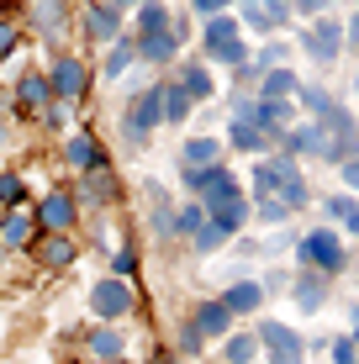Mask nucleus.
<instances>
[{
    "label": "nucleus",
    "instance_id": "nucleus-21",
    "mask_svg": "<svg viewBox=\"0 0 359 364\" xmlns=\"http://www.w3.org/2000/svg\"><path fill=\"white\" fill-rule=\"evenodd\" d=\"M328 217L338 222V228L359 232V200H354V196H333V200H328Z\"/></svg>",
    "mask_w": 359,
    "mask_h": 364
},
{
    "label": "nucleus",
    "instance_id": "nucleus-12",
    "mask_svg": "<svg viewBox=\"0 0 359 364\" xmlns=\"http://www.w3.org/2000/svg\"><path fill=\"white\" fill-rule=\"evenodd\" d=\"M85 27H90L95 43H117V37H122V11H111V6H90V11H85Z\"/></svg>",
    "mask_w": 359,
    "mask_h": 364
},
{
    "label": "nucleus",
    "instance_id": "nucleus-27",
    "mask_svg": "<svg viewBox=\"0 0 359 364\" xmlns=\"http://www.w3.org/2000/svg\"><path fill=\"white\" fill-rule=\"evenodd\" d=\"M259 143H264V132H259V127H254L249 117H238V122H232V148H243V154H254Z\"/></svg>",
    "mask_w": 359,
    "mask_h": 364
},
{
    "label": "nucleus",
    "instance_id": "nucleus-22",
    "mask_svg": "<svg viewBox=\"0 0 359 364\" xmlns=\"http://www.w3.org/2000/svg\"><path fill=\"white\" fill-rule=\"evenodd\" d=\"M180 90L191 95V100H206V95H212V74H206V69H195V64H185V74H180Z\"/></svg>",
    "mask_w": 359,
    "mask_h": 364
},
{
    "label": "nucleus",
    "instance_id": "nucleus-8",
    "mask_svg": "<svg viewBox=\"0 0 359 364\" xmlns=\"http://www.w3.org/2000/svg\"><path fill=\"white\" fill-rule=\"evenodd\" d=\"M191 322H195V333H201V338H227L232 333V311L222 306V296L217 301H201Z\"/></svg>",
    "mask_w": 359,
    "mask_h": 364
},
{
    "label": "nucleus",
    "instance_id": "nucleus-1",
    "mask_svg": "<svg viewBox=\"0 0 359 364\" xmlns=\"http://www.w3.org/2000/svg\"><path fill=\"white\" fill-rule=\"evenodd\" d=\"M296 259H301V264H312L317 274H338V269H343V243H338L328 228H323V232H306L301 248H296Z\"/></svg>",
    "mask_w": 359,
    "mask_h": 364
},
{
    "label": "nucleus",
    "instance_id": "nucleus-41",
    "mask_svg": "<svg viewBox=\"0 0 359 364\" xmlns=\"http://www.w3.org/2000/svg\"><path fill=\"white\" fill-rule=\"evenodd\" d=\"M354 322H359V311H354ZM354 343H359V328H354Z\"/></svg>",
    "mask_w": 359,
    "mask_h": 364
},
{
    "label": "nucleus",
    "instance_id": "nucleus-43",
    "mask_svg": "<svg viewBox=\"0 0 359 364\" xmlns=\"http://www.w3.org/2000/svg\"><path fill=\"white\" fill-rule=\"evenodd\" d=\"M117 364H122V359H117Z\"/></svg>",
    "mask_w": 359,
    "mask_h": 364
},
{
    "label": "nucleus",
    "instance_id": "nucleus-10",
    "mask_svg": "<svg viewBox=\"0 0 359 364\" xmlns=\"http://www.w3.org/2000/svg\"><path fill=\"white\" fill-rule=\"evenodd\" d=\"M85 354H90L95 364H117L122 354H127V343H122L117 328H95V333H85Z\"/></svg>",
    "mask_w": 359,
    "mask_h": 364
},
{
    "label": "nucleus",
    "instance_id": "nucleus-9",
    "mask_svg": "<svg viewBox=\"0 0 359 364\" xmlns=\"http://www.w3.org/2000/svg\"><path fill=\"white\" fill-rule=\"evenodd\" d=\"M69 222H74V196H69V191H53L43 206H37V228H43V232H48V228L64 232Z\"/></svg>",
    "mask_w": 359,
    "mask_h": 364
},
{
    "label": "nucleus",
    "instance_id": "nucleus-26",
    "mask_svg": "<svg viewBox=\"0 0 359 364\" xmlns=\"http://www.w3.org/2000/svg\"><path fill=\"white\" fill-rule=\"evenodd\" d=\"M85 196H90L95 206H106V200H117V180H111L106 169H95L90 180H85Z\"/></svg>",
    "mask_w": 359,
    "mask_h": 364
},
{
    "label": "nucleus",
    "instance_id": "nucleus-17",
    "mask_svg": "<svg viewBox=\"0 0 359 364\" xmlns=\"http://www.w3.org/2000/svg\"><path fill=\"white\" fill-rule=\"evenodd\" d=\"M323 296H328V285H323V274H317V269H306L301 280H296V306H301V311H317V306H323Z\"/></svg>",
    "mask_w": 359,
    "mask_h": 364
},
{
    "label": "nucleus",
    "instance_id": "nucleus-33",
    "mask_svg": "<svg viewBox=\"0 0 359 364\" xmlns=\"http://www.w3.org/2000/svg\"><path fill=\"white\" fill-rule=\"evenodd\" d=\"M333 364H359V343L354 338H338V343H333Z\"/></svg>",
    "mask_w": 359,
    "mask_h": 364
},
{
    "label": "nucleus",
    "instance_id": "nucleus-28",
    "mask_svg": "<svg viewBox=\"0 0 359 364\" xmlns=\"http://www.w3.org/2000/svg\"><path fill=\"white\" fill-rule=\"evenodd\" d=\"M132 58H138V43H111V58H106V74H127Z\"/></svg>",
    "mask_w": 359,
    "mask_h": 364
},
{
    "label": "nucleus",
    "instance_id": "nucleus-31",
    "mask_svg": "<svg viewBox=\"0 0 359 364\" xmlns=\"http://www.w3.org/2000/svg\"><path fill=\"white\" fill-rule=\"evenodd\" d=\"M111 269H117V280H132V274H138V254H132V243H127V248H117Z\"/></svg>",
    "mask_w": 359,
    "mask_h": 364
},
{
    "label": "nucleus",
    "instance_id": "nucleus-18",
    "mask_svg": "<svg viewBox=\"0 0 359 364\" xmlns=\"http://www.w3.org/2000/svg\"><path fill=\"white\" fill-rule=\"evenodd\" d=\"M159 106H164V122H185L191 117V95L180 85H159Z\"/></svg>",
    "mask_w": 359,
    "mask_h": 364
},
{
    "label": "nucleus",
    "instance_id": "nucleus-11",
    "mask_svg": "<svg viewBox=\"0 0 359 364\" xmlns=\"http://www.w3.org/2000/svg\"><path fill=\"white\" fill-rule=\"evenodd\" d=\"M175 53H180V37L175 32H143L138 37V58H148V64H169Z\"/></svg>",
    "mask_w": 359,
    "mask_h": 364
},
{
    "label": "nucleus",
    "instance_id": "nucleus-29",
    "mask_svg": "<svg viewBox=\"0 0 359 364\" xmlns=\"http://www.w3.org/2000/svg\"><path fill=\"white\" fill-rule=\"evenodd\" d=\"M21 200H27V185H21V174H0V206L16 211Z\"/></svg>",
    "mask_w": 359,
    "mask_h": 364
},
{
    "label": "nucleus",
    "instance_id": "nucleus-19",
    "mask_svg": "<svg viewBox=\"0 0 359 364\" xmlns=\"http://www.w3.org/2000/svg\"><path fill=\"white\" fill-rule=\"evenodd\" d=\"M280 95H301L296 74L291 69H264V95H259V100H280Z\"/></svg>",
    "mask_w": 359,
    "mask_h": 364
},
{
    "label": "nucleus",
    "instance_id": "nucleus-14",
    "mask_svg": "<svg viewBox=\"0 0 359 364\" xmlns=\"http://www.w3.org/2000/svg\"><path fill=\"white\" fill-rule=\"evenodd\" d=\"M217 164H222L217 137H191V143H185V169H217Z\"/></svg>",
    "mask_w": 359,
    "mask_h": 364
},
{
    "label": "nucleus",
    "instance_id": "nucleus-23",
    "mask_svg": "<svg viewBox=\"0 0 359 364\" xmlns=\"http://www.w3.org/2000/svg\"><path fill=\"white\" fill-rule=\"evenodd\" d=\"M32 228H37V217H27V211H11V217H6V228H0V237H6L11 248H21Z\"/></svg>",
    "mask_w": 359,
    "mask_h": 364
},
{
    "label": "nucleus",
    "instance_id": "nucleus-15",
    "mask_svg": "<svg viewBox=\"0 0 359 364\" xmlns=\"http://www.w3.org/2000/svg\"><path fill=\"white\" fill-rule=\"evenodd\" d=\"M286 21V0H249V27L254 32H275Z\"/></svg>",
    "mask_w": 359,
    "mask_h": 364
},
{
    "label": "nucleus",
    "instance_id": "nucleus-6",
    "mask_svg": "<svg viewBox=\"0 0 359 364\" xmlns=\"http://www.w3.org/2000/svg\"><path fill=\"white\" fill-rule=\"evenodd\" d=\"M64 159L74 169H85V174H95V169H106V154H101V143H95L90 132H74L69 143H64Z\"/></svg>",
    "mask_w": 359,
    "mask_h": 364
},
{
    "label": "nucleus",
    "instance_id": "nucleus-34",
    "mask_svg": "<svg viewBox=\"0 0 359 364\" xmlns=\"http://www.w3.org/2000/svg\"><path fill=\"white\" fill-rule=\"evenodd\" d=\"M180 348H185V354H195V348H201V333H195V322H185V328H180Z\"/></svg>",
    "mask_w": 359,
    "mask_h": 364
},
{
    "label": "nucleus",
    "instance_id": "nucleus-4",
    "mask_svg": "<svg viewBox=\"0 0 359 364\" xmlns=\"http://www.w3.org/2000/svg\"><path fill=\"white\" fill-rule=\"evenodd\" d=\"M48 85H53V95L80 100L85 90H90V74H85V64H80V58H58V64L48 69Z\"/></svg>",
    "mask_w": 359,
    "mask_h": 364
},
{
    "label": "nucleus",
    "instance_id": "nucleus-13",
    "mask_svg": "<svg viewBox=\"0 0 359 364\" xmlns=\"http://www.w3.org/2000/svg\"><path fill=\"white\" fill-rule=\"evenodd\" d=\"M259 301H264V285H254V280H238L227 296H222V306H227L232 317H249V311H259Z\"/></svg>",
    "mask_w": 359,
    "mask_h": 364
},
{
    "label": "nucleus",
    "instance_id": "nucleus-3",
    "mask_svg": "<svg viewBox=\"0 0 359 364\" xmlns=\"http://www.w3.org/2000/svg\"><path fill=\"white\" fill-rule=\"evenodd\" d=\"M90 311H95L101 322L127 317V311H132V285H127V280H117V274H111V280H101V285L90 291Z\"/></svg>",
    "mask_w": 359,
    "mask_h": 364
},
{
    "label": "nucleus",
    "instance_id": "nucleus-32",
    "mask_svg": "<svg viewBox=\"0 0 359 364\" xmlns=\"http://www.w3.org/2000/svg\"><path fill=\"white\" fill-rule=\"evenodd\" d=\"M222 243H227V232L212 228V222H206V228L195 232V248H201V254H212V248H222Z\"/></svg>",
    "mask_w": 359,
    "mask_h": 364
},
{
    "label": "nucleus",
    "instance_id": "nucleus-25",
    "mask_svg": "<svg viewBox=\"0 0 359 364\" xmlns=\"http://www.w3.org/2000/svg\"><path fill=\"white\" fill-rule=\"evenodd\" d=\"M69 259H74V243H69V237H43V264H48V269H64Z\"/></svg>",
    "mask_w": 359,
    "mask_h": 364
},
{
    "label": "nucleus",
    "instance_id": "nucleus-38",
    "mask_svg": "<svg viewBox=\"0 0 359 364\" xmlns=\"http://www.w3.org/2000/svg\"><path fill=\"white\" fill-rule=\"evenodd\" d=\"M328 0H296V11H323Z\"/></svg>",
    "mask_w": 359,
    "mask_h": 364
},
{
    "label": "nucleus",
    "instance_id": "nucleus-37",
    "mask_svg": "<svg viewBox=\"0 0 359 364\" xmlns=\"http://www.w3.org/2000/svg\"><path fill=\"white\" fill-rule=\"evenodd\" d=\"M11 48H16V32H11L6 21H0V53H11Z\"/></svg>",
    "mask_w": 359,
    "mask_h": 364
},
{
    "label": "nucleus",
    "instance_id": "nucleus-40",
    "mask_svg": "<svg viewBox=\"0 0 359 364\" xmlns=\"http://www.w3.org/2000/svg\"><path fill=\"white\" fill-rule=\"evenodd\" d=\"M148 364H175V359H169V354H154V359H148Z\"/></svg>",
    "mask_w": 359,
    "mask_h": 364
},
{
    "label": "nucleus",
    "instance_id": "nucleus-30",
    "mask_svg": "<svg viewBox=\"0 0 359 364\" xmlns=\"http://www.w3.org/2000/svg\"><path fill=\"white\" fill-rule=\"evenodd\" d=\"M206 228V217H201V206H185V211H175V232H201Z\"/></svg>",
    "mask_w": 359,
    "mask_h": 364
},
{
    "label": "nucleus",
    "instance_id": "nucleus-20",
    "mask_svg": "<svg viewBox=\"0 0 359 364\" xmlns=\"http://www.w3.org/2000/svg\"><path fill=\"white\" fill-rule=\"evenodd\" d=\"M243 217H249V200L238 196V200H227V206H217V211H212V228H222V232H238V228H243Z\"/></svg>",
    "mask_w": 359,
    "mask_h": 364
},
{
    "label": "nucleus",
    "instance_id": "nucleus-2",
    "mask_svg": "<svg viewBox=\"0 0 359 364\" xmlns=\"http://www.w3.org/2000/svg\"><path fill=\"white\" fill-rule=\"evenodd\" d=\"M254 338H259V348H269V364H301V354H306V343L286 322H259Z\"/></svg>",
    "mask_w": 359,
    "mask_h": 364
},
{
    "label": "nucleus",
    "instance_id": "nucleus-42",
    "mask_svg": "<svg viewBox=\"0 0 359 364\" xmlns=\"http://www.w3.org/2000/svg\"><path fill=\"white\" fill-rule=\"evenodd\" d=\"M354 32H359V16H354Z\"/></svg>",
    "mask_w": 359,
    "mask_h": 364
},
{
    "label": "nucleus",
    "instance_id": "nucleus-35",
    "mask_svg": "<svg viewBox=\"0 0 359 364\" xmlns=\"http://www.w3.org/2000/svg\"><path fill=\"white\" fill-rule=\"evenodd\" d=\"M227 6H232V0H195V11H206V16H222Z\"/></svg>",
    "mask_w": 359,
    "mask_h": 364
},
{
    "label": "nucleus",
    "instance_id": "nucleus-36",
    "mask_svg": "<svg viewBox=\"0 0 359 364\" xmlns=\"http://www.w3.org/2000/svg\"><path fill=\"white\" fill-rule=\"evenodd\" d=\"M343 185H354V191H359V159H343Z\"/></svg>",
    "mask_w": 359,
    "mask_h": 364
},
{
    "label": "nucleus",
    "instance_id": "nucleus-16",
    "mask_svg": "<svg viewBox=\"0 0 359 364\" xmlns=\"http://www.w3.org/2000/svg\"><path fill=\"white\" fill-rule=\"evenodd\" d=\"M222 354H227V364H254L259 359V338L254 333H227L222 338Z\"/></svg>",
    "mask_w": 359,
    "mask_h": 364
},
{
    "label": "nucleus",
    "instance_id": "nucleus-7",
    "mask_svg": "<svg viewBox=\"0 0 359 364\" xmlns=\"http://www.w3.org/2000/svg\"><path fill=\"white\" fill-rule=\"evenodd\" d=\"M338 43H343V32L333 27V21H312V27L301 32V48L312 58H323V64H328V58H338Z\"/></svg>",
    "mask_w": 359,
    "mask_h": 364
},
{
    "label": "nucleus",
    "instance_id": "nucleus-24",
    "mask_svg": "<svg viewBox=\"0 0 359 364\" xmlns=\"http://www.w3.org/2000/svg\"><path fill=\"white\" fill-rule=\"evenodd\" d=\"M138 32H169V11L159 0H143L138 6Z\"/></svg>",
    "mask_w": 359,
    "mask_h": 364
},
{
    "label": "nucleus",
    "instance_id": "nucleus-5",
    "mask_svg": "<svg viewBox=\"0 0 359 364\" xmlns=\"http://www.w3.org/2000/svg\"><path fill=\"white\" fill-rule=\"evenodd\" d=\"M53 100V85H48V74H21V85H16V111L21 117H37V111Z\"/></svg>",
    "mask_w": 359,
    "mask_h": 364
},
{
    "label": "nucleus",
    "instance_id": "nucleus-39",
    "mask_svg": "<svg viewBox=\"0 0 359 364\" xmlns=\"http://www.w3.org/2000/svg\"><path fill=\"white\" fill-rule=\"evenodd\" d=\"M127 6H132V11H138V6H143V0H111V11H127Z\"/></svg>",
    "mask_w": 359,
    "mask_h": 364
}]
</instances>
